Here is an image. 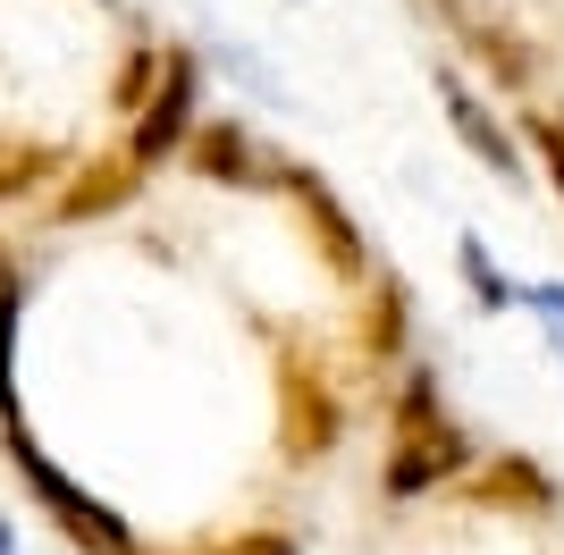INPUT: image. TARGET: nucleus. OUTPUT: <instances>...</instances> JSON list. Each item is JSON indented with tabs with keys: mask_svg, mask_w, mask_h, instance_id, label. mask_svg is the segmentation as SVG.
<instances>
[{
	"mask_svg": "<svg viewBox=\"0 0 564 555\" xmlns=\"http://www.w3.org/2000/svg\"><path fill=\"white\" fill-rule=\"evenodd\" d=\"M135 185H143V168L127 161V152H110V161H85L59 194H51V219L59 228H85V219H110V210H127L135 203Z\"/></svg>",
	"mask_w": 564,
	"mask_h": 555,
	"instance_id": "423d86ee",
	"label": "nucleus"
},
{
	"mask_svg": "<svg viewBox=\"0 0 564 555\" xmlns=\"http://www.w3.org/2000/svg\"><path fill=\"white\" fill-rule=\"evenodd\" d=\"M455 25H464V43L497 68V85H514V92L540 85V59H531V43H522V34H506V25H489V18H471V9H455Z\"/></svg>",
	"mask_w": 564,
	"mask_h": 555,
	"instance_id": "9d476101",
	"label": "nucleus"
},
{
	"mask_svg": "<svg viewBox=\"0 0 564 555\" xmlns=\"http://www.w3.org/2000/svg\"><path fill=\"white\" fill-rule=\"evenodd\" d=\"M522 143H540V161H547V185L564 194V118H556V110H531V118H522Z\"/></svg>",
	"mask_w": 564,
	"mask_h": 555,
	"instance_id": "4468645a",
	"label": "nucleus"
},
{
	"mask_svg": "<svg viewBox=\"0 0 564 555\" xmlns=\"http://www.w3.org/2000/svg\"><path fill=\"white\" fill-rule=\"evenodd\" d=\"M135 555H143V547H135Z\"/></svg>",
	"mask_w": 564,
	"mask_h": 555,
	"instance_id": "a211bd4d",
	"label": "nucleus"
},
{
	"mask_svg": "<svg viewBox=\"0 0 564 555\" xmlns=\"http://www.w3.org/2000/svg\"><path fill=\"white\" fill-rule=\"evenodd\" d=\"M0 438H9V455H18L25 497H34V505H43V513H51V522H59V531H68L85 555H135V531H127V522H118L101 497H85V488H76L68 471L43 455V446L25 438V421H0Z\"/></svg>",
	"mask_w": 564,
	"mask_h": 555,
	"instance_id": "f03ea898",
	"label": "nucleus"
},
{
	"mask_svg": "<svg viewBox=\"0 0 564 555\" xmlns=\"http://www.w3.org/2000/svg\"><path fill=\"white\" fill-rule=\"evenodd\" d=\"M354 337H362V353H371V362L404 353V286H397L388 270L362 278V328H354Z\"/></svg>",
	"mask_w": 564,
	"mask_h": 555,
	"instance_id": "1a4fd4ad",
	"label": "nucleus"
},
{
	"mask_svg": "<svg viewBox=\"0 0 564 555\" xmlns=\"http://www.w3.org/2000/svg\"><path fill=\"white\" fill-rule=\"evenodd\" d=\"M279 185H286V203H295V219H304V236H312V253L329 261V278L337 286H362L371 278V244H362V228L346 219V203H337V185L321 177V168H279Z\"/></svg>",
	"mask_w": 564,
	"mask_h": 555,
	"instance_id": "20e7f679",
	"label": "nucleus"
},
{
	"mask_svg": "<svg viewBox=\"0 0 564 555\" xmlns=\"http://www.w3.org/2000/svg\"><path fill=\"white\" fill-rule=\"evenodd\" d=\"M9 295H18V278H9V261H0V303H9Z\"/></svg>",
	"mask_w": 564,
	"mask_h": 555,
	"instance_id": "dca6fc26",
	"label": "nucleus"
},
{
	"mask_svg": "<svg viewBox=\"0 0 564 555\" xmlns=\"http://www.w3.org/2000/svg\"><path fill=\"white\" fill-rule=\"evenodd\" d=\"M346 438V395L321 370V353H279V446L286 463H321L329 446Z\"/></svg>",
	"mask_w": 564,
	"mask_h": 555,
	"instance_id": "7ed1b4c3",
	"label": "nucleus"
},
{
	"mask_svg": "<svg viewBox=\"0 0 564 555\" xmlns=\"http://www.w3.org/2000/svg\"><path fill=\"white\" fill-rule=\"evenodd\" d=\"M194 92H203L194 51H161V85H152V101L135 110V135H127V161H135V168H161L169 152H186V135H194Z\"/></svg>",
	"mask_w": 564,
	"mask_h": 555,
	"instance_id": "39448f33",
	"label": "nucleus"
},
{
	"mask_svg": "<svg viewBox=\"0 0 564 555\" xmlns=\"http://www.w3.org/2000/svg\"><path fill=\"white\" fill-rule=\"evenodd\" d=\"M0 555H18V547H9V522H0Z\"/></svg>",
	"mask_w": 564,
	"mask_h": 555,
	"instance_id": "f3484780",
	"label": "nucleus"
},
{
	"mask_svg": "<svg viewBox=\"0 0 564 555\" xmlns=\"http://www.w3.org/2000/svg\"><path fill=\"white\" fill-rule=\"evenodd\" d=\"M438 92H447V110H455V127H464V143H471V152H480L489 168H506V177H514V143H506V127H497V118L480 110V101H471V92L455 85V76H438Z\"/></svg>",
	"mask_w": 564,
	"mask_h": 555,
	"instance_id": "9b49d317",
	"label": "nucleus"
},
{
	"mask_svg": "<svg viewBox=\"0 0 564 555\" xmlns=\"http://www.w3.org/2000/svg\"><path fill=\"white\" fill-rule=\"evenodd\" d=\"M186 168H194V177H212V185H261V177H270L261 152H253V135H245L236 118L194 127V135H186Z\"/></svg>",
	"mask_w": 564,
	"mask_h": 555,
	"instance_id": "0eeeda50",
	"label": "nucleus"
},
{
	"mask_svg": "<svg viewBox=\"0 0 564 555\" xmlns=\"http://www.w3.org/2000/svg\"><path fill=\"white\" fill-rule=\"evenodd\" d=\"M152 85H161V51H127V68H118L110 101H118V110H143V101H152Z\"/></svg>",
	"mask_w": 564,
	"mask_h": 555,
	"instance_id": "ddd939ff",
	"label": "nucleus"
},
{
	"mask_svg": "<svg viewBox=\"0 0 564 555\" xmlns=\"http://www.w3.org/2000/svg\"><path fill=\"white\" fill-rule=\"evenodd\" d=\"M59 152L51 143H18V135H0V203H18V194H34L43 177H59Z\"/></svg>",
	"mask_w": 564,
	"mask_h": 555,
	"instance_id": "f8f14e48",
	"label": "nucleus"
},
{
	"mask_svg": "<svg viewBox=\"0 0 564 555\" xmlns=\"http://www.w3.org/2000/svg\"><path fill=\"white\" fill-rule=\"evenodd\" d=\"M471 505H497V513H556V480H547L531 455H497V463H480Z\"/></svg>",
	"mask_w": 564,
	"mask_h": 555,
	"instance_id": "6e6552de",
	"label": "nucleus"
},
{
	"mask_svg": "<svg viewBox=\"0 0 564 555\" xmlns=\"http://www.w3.org/2000/svg\"><path fill=\"white\" fill-rule=\"evenodd\" d=\"M471 463V438L447 421V404H438V379L430 370H413L397 395V446H388V497H430L438 480H455Z\"/></svg>",
	"mask_w": 564,
	"mask_h": 555,
	"instance_id": "f257e3e1",
	"label": "nucleus"
},
{
	"mask_svg": "<svg viewBox=\"0 0 564 555\" xmlns=\"http://www.w3.org/2000/svg\"><path fill=\"white\" fill-rule=\"evenodd\" d=\"M203 555H304L286 531H236V538H212Z\"/></svg>",
	"mask_w": 564,
	"mask_h": 555,
	"instance_id": "2eb2a0df",
	"label": "nucleus"
}]
</instances>
